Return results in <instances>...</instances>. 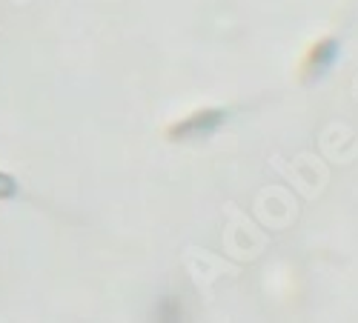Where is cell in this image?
Here are the masks:
<instances>
[{"label":"cell","mask_w":358,"mask_h":323,"mask_svg":"<svg viewBox=\"0 0 358 323\" xmlns=\"http://www.w3.org/2000/svg\"><path fill=\"white\" fill-rule=\"evenodd\" d=\"M17 195V186L12 178H6V174H0V197H12Z\"/></svg>","instance_id":"cell-2"},{"label":"cell","mask_w":358,"mask_h":323,"mask_svg":"<svg viewBox=\"0 0 358 323\" xmlns=\"http://www.w3.org/2000/svg\"><path fill=\"white\" fill-rule=\"evenodd\" d=\"M224 121V112H195L189 114L184 123L172 126V137H203L218 129V123Z\"/></svg>","instance_id":"cell-1"}]
</instances>
